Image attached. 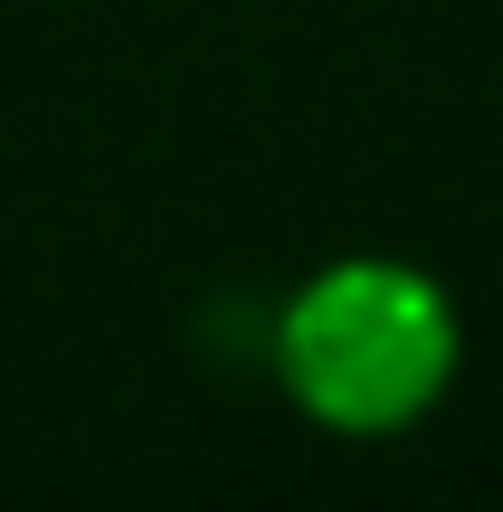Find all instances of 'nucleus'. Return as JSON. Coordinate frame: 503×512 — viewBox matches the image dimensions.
<instances>
[{
    "label": "nucleus",
    "mask_w": 503,
    "mask_h": 512,
    "mask_svg": "<svg viewBox=\"0 0 503 512\" xmlns=\"http://www.w3.org/2000/svg\"><path fill=\"white\" fill-rule=\"evenodd\" d=\"M266 370L304 427L342 446H390L456 399L466 313L437 266L352 247L285 285V304L266 313Z\"/></svg>",
    "instance_id": "f257e3e1"
}]
</instances>
